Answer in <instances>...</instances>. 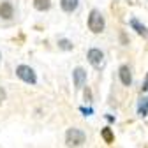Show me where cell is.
I'll use <instances>...</instances> for the list:
<instances>
[{"mask_svg": "<svg viewBox=\"0 0 148 148\" xmlns=\"http://www.w3.org/2000/svg\"><path fill=\"white\" fill-rule=\"evenodd\" d=\"M65 143L71 148H78L85 143V132L79 131V129H69L65 132Z\"/></svg>", "mask_w": 148, "mask_h": 148, "instance_id": "cell-1", "label": "cell"}, {"mask_svg": "<svg viewBox=\"0 0 148 148\" xmlns=\"http://www.w3.org/2000/svg\"><path fill=\"white\" fill-rule=\"evenodd\" d=\"M104 18H102V14L97 11V9H94L90 12V16H88V28L94 32V34H101L102 30H104Z\"/></svg>", "mask_w": 148, "mask_h": 148, "instance_id": "cell-2", "label": "cell"}, {"mask_svg": "<svg viewBox=\"0 0 148 148\" xmlns=\"http://www.w3.org/2000/svg\"><path fill=\"white\" fill-rule=\"evenodd\" d=\"M16 74H18V78L23 79L25 83L35 85V81H37L34 69H32V67H28V65H18V67H16Z\"/></svg>", "mask_w": 148, "mask_h": 148, "instance_id": "cell-3", "label": "cell"}, {"mask_svg": "<svg viewBox=\"0 0 148 148\" xmlns=\"http://www.w3.org/2000/svg\"><path fill=\"white\" fill-rule=\"evenodd\" d=\"M86 58H88V62L94 65V67H102V64H104V55H102V51L101 49H97V48H92L88 53H86Z\"/></svg>", "mask_w": 148, "mask_h": 148, "instance_id": "cell-4", "label": "cell"}, {"mask_svg": "<svg viewBox=\"0 0 148 148\" xmlns=\"http://www.w3.org/2000/svg\"><path fill=\"white\" fill-rule=\"evenodd\" d=\"M72 76H74V85H76V88H81L86 81V71L83 67H76L72 72Z\"/></svg>", "mask_w": 148, "mask_h": 148, "instance_id": "cell-5", "label": "cell"}, {"mask_svg": "<svg viewBox=\"0 0 148 148\" xmlns=\"http://www.w3.org/2000/svg\"><path fill=\"white\" fill-rule=\"evenodd\" d=\"M14 16V7L11 2H2L0 4V18H4V20H11Z\"/></svg>", "mask_w": 148, "mask_h": 148, "instance_id": "cell-6", "label": "cell"}, {"mask_svg": "<svg viewBox=\"0 0 148 148\" xmlns=\"http://www.w3.org/2000/svg\"><path fill=\"white\" fill-rule=\"evenodd\" d=\"M118 74H120V79H122V83H123L125 86H129V85L132 83V74H131L129 65H122L120 71H118Z\"/></svg>", "mask_w": 148, "mask_h": 148, "instance_id": "cell-7", "label": "cell"}, {"mask_svg": "<svg viewBox=\"0 0 148 148\" xmlns=\"http://www.w3.org/2000/svg\"><path fill=\"white\" fill-rule=\"evenodd\" d=\"M131 27H132L139 35H143L145 39H148V30H146V27H145V25H141V23L136 20V18H132V20H131Z\"/></svg>", "mask_w": 148, "mask_h": 148, "instance_id": "cell-8", "label": "cell"}, {"mask_svg": "<svg viewBox=\"0 0 148 148\" xmlns=\"http://www.w3.org/2000/svg\"><path fill=\"white\" fill-rule=\"evenodd\" d=\"M60 5L65 12H72L78 7V0H60Z\"/></svg>", "mask_w": 148, "mask_h": 148, "instance_id": "cell-9", "label": "cell"}, {"mask_svg": "<svg viewBox=\"0 0 148 148\" xmlns=\"http://www.w3.org/2000/svg\"><path fill=\"white\" fill-rule=\"evenodd\" d=\"M138 115L139 116H148V99H141L138 102Z\"/></svg>", "mask_w": 148, "mask_h": 148, "instance_id": "cell-10", "label": "cell"}, {"mask_svg": "<svg viewBox=\"0 0 148 148\" xmlns=\"http://www.w3.org/2000/svg\"><path fill=\"white\" fill-rule=\"evenodd\" d=\"M34 7L37 11H48L51 7V2L49 0H34Z\"/></svg>", "mask_w": 148, "mask_h": 148, "instance_id": "cell-11", "label": "cell"}, {"mask_svg": "<svg viewBox=\"0 0 148 148\" xmlns=\"http://www.w3.org/2000/svg\"><path fill=\"white\" fill-rule=\"evenodd\" d=\"M101 136H102V139H104L106 143H113V141H115L113 131H111L109 127H104V129H102V131H101Z\"/></svg>", "mask_w": 148, "mask_h": 148, "instance_id": "cell-12", "label": "cell"}, {"mask_svg": "<svg viewBox=\"0 0 148 148\" xmlns=\"http://www.w3.org/2000/svg\"><path fill=\"white\" fill-rule=\"evenodd\" d=\"M58 48L60 49H72V42L71 41H67V39H62V41H58Z\"/></svg>", "mask_w": 148, "mask_h": 148, "instance_id": "cell-13", "label": "cell"}, {"mask_svg": "<svg viewBox=\"0 0 148 148\" xmlns=\"http://www.w3.org/2000/svg\"><path fill=\"white\" fill-rule=\"evenodd\" d=\"M5 101V90L2 88V86H0V104H2Z\"/></svg>", "mask_w": 148, "mask_h": 148, "instance_id": "cell-14", "label": "cell"}, {"mask_svg": "<svg viewBox=\"0 0 148 148\" xmlns=\"http://www.w3.org/2000/svg\"><path fill=\"white\" fill-rule=\"evenodd\" d=\"M145 90H148V74H146V79H145V83H143V92Z\"/></svg>", "mask_w": 148, "mask_h": 148, "instance_id": "cell-15", "label": "cell"}]
</instances>
